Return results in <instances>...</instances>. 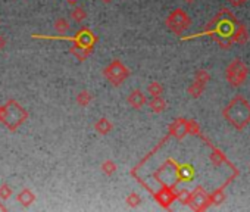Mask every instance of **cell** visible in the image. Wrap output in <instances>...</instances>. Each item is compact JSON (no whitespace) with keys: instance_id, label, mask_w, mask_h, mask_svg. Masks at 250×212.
Listing matches in <instances>:
<instances>
[{"instance_id":"cell-1","label":"cell","mask_w":250,"mask_h":212,"mask_svg":"<svg viewBox=\"0 0 250 212\" xmlns=\"http://www.w3.org/2000/svg\"><path fill=\"white\" fill-rule=\"evenodd\" d=\"M237 24H238V21L235 19V17L228 9H222L212 19V22L208 25V28H206V31L203 34L213 36L215 41L222 49L227 50V49H230L234 44L232 36H234Z\"/></svg>"},{"instance_id":"cell-2","label":"cell","mask_w":250,"mask_h":212,"mask_svg":"<svg viewBox=\"0 0 250 212\" xmlns=\"http://www.w3.org/2000/svg\"><path fill=\"white\" fill-rule=\"evenodd\" d=\"M222 114L228 121V124L238 131H241L244 127L250 124V103L241 95H237L227 105Z\"/></svg>"},{"instance_id":"cell-3","label":"cell","mask_w":250,"mask_h":212,"mask_svg":"<svg viewBox=\"0 0 250 212\" xmlns=\"http://www.w3.org/2000/svg\"><path fill=\"white\" fill-rule=\"evenodd\" d=\"M25 118L27 112L14 100L8 102L5 106L0 108V121L6 124L11 130H15Z\"/></svg>"},{"instance_id":"cell-4","label":"cell","mask_w":250,"mask_h":212,"mask_svg":"<svg viewBox=\"0 0 250 212\" xmlns=\"http://www.w3.org/2000/svg\"><path fill=\"white\" fill-rule=\"evenodd\" d=\"M247 74H249V69L241 59H234L227 66V81L232 87L241 86L246 81Z\"/></svg>"},{"instance_id":"cell-5","label":"cell","mask_w":250,"mask_h":212,"mask_svg":"<svg viewBox=\"0 0 250 212\" xmlns=\"http://www.w3.org/2000/svg\"><path fill=\"white\" fill-rule=\"evenodd\" d=\"M190 24H192V21L183 9H175L168 17V19H166V25H168V28L173 30L175 34H183L190 27Z\"/></svg>"},{"instance_id":"cell-6","label":"cell","mask_w":250,"mask_h":212,"mask_svg":"<svg viewBox=\"0 0 250 212\" xmlns=\"http://www.w3.org/2000/svg\"><path fill=\"white\" fill-rule=\"evenodd\" d=\"M105 76L108 80H111L115 86H118L119 83L124 81V78H127L128 71L127 68L119 62V60H114L106 69H105Z\"/></svg>"},{"instance_id":"cell-7","label":"cell","mask_w":250,"mask_h":212,"mask_svg":"<svg viewBox=\"0 0 250 212\" xmlns=\"http://www.w3.org/2000/svg\"><path fill=\"white\" fill-rule=\"evenodd\" d=\"M189 205L194 211H205L211 205L209 194L203 190V187H197L193 193H190V202H189Z\"/></svg>"},{"instance_id":"cell-8","label":"cell","mask_w":250,"mask_h":212,"mask_svg":"<svg viewBox=\"0 0 250 212\" xmlns=\"http://www.w3.org/2000/svg\"><path fill=\"white\" fill-rule=\"evenodd\" d=\"M171 134L177 138H183L186 134H189V130H187V119H183V118H178L175 119V122L171 125Z\"/></svg>"},{"instance_id":"cell-9","label":"cell","mask_w":250,"mask_h":212,"mask_svg":"<svg viewBox=\"0 0 250 212\" xmlns=\"http://www.w3.org/2000/svg\"><path fill=\"white\" fill-rule=\"evenodd\" d=\"M156 197H157V200H159V203L162 206L168 208L177 199V193H174L171 189H163V190H160V193L156 194Z\"/></svg>"},{"instance_id":"cell-10","label":"cell","mask_w":250,"mask_h":212,"mask_svg":"<svg viewBox=\"0 0 250 212\" xmlns=\"http://www.w3.org/2000/svg\"><path fill=\"white\" fill-rule=\"evenodd\" d=\"M194 177V168L190 164L180 165L177 168V178L178 181H192Z\"/></svg>"},{"instance_id":"cell-11","label":"cell","mask_w":250,"mask_h":212,"mask_svg":"<svg viewBox=\"0 0 250 212\" xmlns=\"http://www.w3.org/2000/svg\"><path fill=\"white\" fill-rule=\"evenodd\" d=\"M232 40L234 43L237 44H246L247 40H249V33H247V28L244 24L238 22L237 27H235V31H234V36H232Z\"/></svg>"},{"instance_id":"cell-12","label":"cell","mask_w":250,"mask_h":212,"mask_svg":"<svg viewBox=\"0 0 250 212\" xmlns=\"http://www.w3.org/2000/svg\"><path fill=\"white\" fill-rule=\"evenodd\" d=\"M146 96L140 92V90H134L130 96H128V103L134 108V109H140L144 103H146Z\"/></svg>"},{"instance_id":"cell-13","label":"cell","mask_w":250,"mask_h":212,"mask_svg":"<svg viewBox=\"0 0 250 212\" xmlns=\"http://www.w3.org/2000/svg\"><path fill=\"white\" fill-rule=\"evenodd\" d=\"M34 200H36V194H34L30 189H25V190H22V192L18 194V202H19L22 206H30Z\"/></svg>"},{"instance_id":"cell-14","label":"cell","mask_w":250,"mask_h":212,"mask_svg":"<svg viewBox=\"0 0 250 212\" xmlns=\"http://www.w3.org/2000/svg\"><path fill=\"white\" fill-rule=\"evenodd\" d=\"M149 106L153 112L160 114L166 109V102L160 97V96H153V99L149 102Z\"/></svg>"},{"instance_id":"cell-15","label":"cell","mask_w":250,"mask_h":212,"mask_svg":"<svg viewBox=\"0 0 250 212\" xmlns=\"http://www.w3.org/2000/svg\"><path fill=\"white\" fill-rule=\"evenodd\" d=\"M95 128H96L97 133H100V134H108V133L112 130V124H111L106 118H100V119L95 124Z\"/></svg>"},{"instance_id":"cell-16","label":"cell","mask_w":250,"mask_h":212,"mask_svg":"<svg viewBox=\"0 0 250 212\" xmlns=\"http://www.w3.org/2000/svg\"><path fill=\"white\" fill-rule=\"evenodd\" d=\"M209 80H211V76H209L208 71H205V69L196 71V74H194V81H196V83L206 86V84L209 83Z\"/></svg>"},{"instance_id":"cell-17","label":"cell","mask_w":250,"mask_h":212,"mask_svg":"<svg viewBox=\"0 0 250 212\" xmlns=\"http://www.w3.org/2000/svg\"><path fill=\"white\" fill-rule=\"evenodd\" d=\"M211 161H212V164H213V165L219 167L221 164L227 162V158H225V155H224L219 149L213 148V152H212V155H211Z\"/></svg>"},{"instance_id":"cell-18","label":"cell","mask_w":250,"mask_h":212,"mask_svg":"<svg viewBox=\"0 0 250 212\" xmlns=\"http://www.w3.org/2000/svg\"><path fill=\"white\" fill-rule=\"evenodd\" d=\"M209 200H211L212 205H221V203L225 200V193H224V190H222V189L215 190L212 194H209Z\"/></svg>"},{"instance_id":"cell-19","label":"cell","mask_w":250,"mask_h":212,"mask_svg":"<svg viewBox=\"0 0 250 212\" xmlns=\"http://www.w3.org/2000/svg\"><path fill=\"white\" fill-rule=\"evenodd\" d=\"M205 87L206 86H203V84H199V83H193L190 87H189V95L192 96V97H200L202 96V93L205 92Z\"/></svg>"},{"instance_id":"cell-20","label":"cell","mask_w":250,"mask_h":212,"mask_svg":"<svg viewBox=\"0 0 250 212\" xmlns=\"http://www.w3.org/2000/svg\"><path fill=\"white\" fill-rule=\"evenodd\" d=\"M92 95L89 93V92H81L79 95H78V97H77V100H78V103L81 105V106H87L90 102H92Z\"/></svg>"},{"instance_id":"cell-21","label":"cell","mask_w":250,"mask_h":212,"mask_svg":"<svg viewBox=\"0 0 250 212\" xmlns=\"http://www.w3.org/2000/svg\"><path fill=\"white\" fill-rule=\"evenodd\" d=\"M147 92L150 93V96H152V97H153V96H160V95H162V92H163V87H162L159 83H152V84H149Z\"/></svg>"},{"instance_id":"cell-22","label":"cell","mask_w":250,"mask_h":212,"mask_svg":"<svg viewBox=\"0 0 250 212\" xmlns=\"http://www.w3.org/2000/svg\"><path fill=\"white\" fill-rule=\"evenodd\" d=\"M55 28H56L60 34H63V33H66V31L69 30V22H68L66 19L60 18V19H58V21L55 22Z\"/></svg>"},{"instance_id":"cell-23","label":"cell","mask_w":250,"mask_h":212,"mask_svg":"<svg viewBox=\"0 0 250 212\" xmlns=\"http://www.w3.org/2000/svg\"><path fill=\"white\" fill-rule=\"evenodd\" d=\"M72 18H74L77 22H81L82 19L86 18V11L82 9V8H77V9H74V11H72Z\"/></svg>"},{"instance_id":"cell-24","label":"cell","mask_w":250,"mask_h":212,"mask_svg":"<svg viewBox=\"0 0 250 212\" xmlns=\"http://www.w3.org/2000/svg\"><path fill=\"white\" fill-rule=\"evenodd\" d=\"M177 199H178L181 203L189 205V202H190V192H189V190H180V192L177 193Z\"/></svg>"},{"instance_id":"cell-25","label":"cell","mask_w":250,"mask_h":212,"mask_svg":"<svg viewBox=\"0 0 250 212\" xmlns=\"http://www.w3.org/2000/svg\"><path fill=\"white\" fill-rule=\"evenodd\" d=\"M102 170H103V173H106V174H112V173L116 171V165H115L112 161H105V162L102 164Z\"/></svg>"},{"instance_id":"cell-26","label":"cell","mask_w":250,"mask_h":212,"mask_svg":"<svg viewBox=\"0 0 250 212\" xmlns=\"http://www.w3.org/2000/svg\"><path fill=\"white\" fill-rule=\"evenodd\" d=\"M140 202H141V199H140V196H138L137 193H133V194H130V196L127 197V203H128L130 206H138Z\"/></svg>"},{"instance_id":"cell-27","label":"cell","mask_w":250,"mask_h":212,"mask_svg":"<svg viewBox=\"0 0 250 212\" xmlns=\"http://www.w3.org/2000/svg\"><path fill=\"white\" fill-rule=\"evenodd\" d=\"M187 130L190 134H199V124L196 121H187Z\"/></svg>"},{"instance_id":"cell-28","label":"cell","mask_w":250,"mask_h":212,"mask_svg":"<svg viewBox=\"0 0 250 212\" xmlns=\"http://www.w3.org/2000/svg\"><path fill=\"white\" fill-rule=\"evenodd\" d=\"M11 194H12V190L8 184H3L2 187H0V197L2 199H8Z\"/></svg>"},{"instance_id":"cell-29","label":"cell","mask_w":250,"mask_h":212,"mask_svg":"<svg viewBox=\"0 0 250 212\" xmlns=\"http://www.w3.org/2000/svg\"><path fill=\"white\" fill-rule=\"evenodd\" d=\"M227 2H228L231 6H241L243 3L247 2V0H227Z\"/></svg>"},{"instance_id":"cell-30","label":"cell","mask_w":250,"mask_h":212,"mask_svg":"<svg viewBox=\"0 0 250 212\" xmlns=\"http://www.w3.org/2000/svg\"><path fill=\"white\" fill-rule=\"evenodd\" d=\"M186 3H193V2H196V0H184Z\"/></svg>"},{"instance_id":"cell-31","label":"cell","mask_w":250,"mask_h":212,"mask_svg":"<svg viewBox=\"0 0 250 212\" xmlns=\"http://www.w3.org/2000/svg\"><path fill=\"white\" fill-rule=\"evenodd\" d=\"M0 211H6V208L3 205H0Z\"/></svg>"},{"instance_id":"cell-32","label":"cell","mask_w":250,"mask_h":212,"mask_svg":"<svg viewBox=\"0 0 250 212\" xmlns=\"http://www.w3.org/2000/svg\"><path fill=\"white\" fill-rule=\"evenodd\" d=\"M103 2H105V3H108V2H111V0H103Z\"/></svg>"}]
</instances>
